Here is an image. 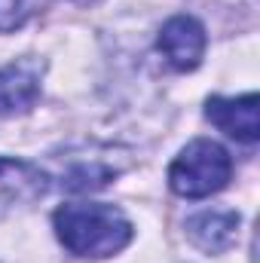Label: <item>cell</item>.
<instances>
[{
	"label": "cell",
	"mask_w": 260,
	"mask_h": 263,
	"mask_svg": "<svg viewBox=\"0 0 260 263\" xmlns=\"http://www.w3.org/2000/svg\"><path fill=\"white\" fill-rule=\"evenodd\" d=\"M52 227L77 257H114L132 242L129 217L104 202H67L52 214Z\"/></svg>",
	"instance_id": "obj_1"
},
{
	"label": "cell",
	"mask_w": 260,
	"mask_h": 263,
	"mask_svg": "<svg viewBox=\"0 0 260 263\" xmlns=\"http://www.w3.org/2000/svg\"><path fill=\"white\" fill-rule=\"evenodd\" d=\"M233 159L230 153L208 138L190 141L169 168V187L184 199H205L230 184Z\"/></svg>",
	"instance_id": "obj_2"
},
{
	"label": "cell",
	"mask_w": 260,
	"mask_h": 263,
	"mask_svg": "<svg viewBox=\"0 0 260 263\" xmlns=\"http://www.w3.org/2000/svg\"><path fill=\"white\" fill-rule=\"evenodd\" d=\"M46 190H49V175L40 165L0 156V217L15 208L34 205L37 199L46 196Z\"/></svg>",
	"instance_id": "obj_3"
},
{
	"label": "cell",
	"mask_w": 260,
	"mask_h": 263,
	"mask_svg": "<svg viewBox=\"0 0 260 263\" xmlns=\"http://www.w3.org/2000/svg\"><path fill=\"white\" fill-rule=\"evenodd\" d=\"M43 62L40 59H15L0 67V117L28 114L40 98Z\"/></svg>",
	"instance_id": "obj_4"
},
{
	"label": "cell",
	"mask_w": 260,
	"mask_h": 263,
	"mask_svg": "<svg viewBox=\"0 0 260 263\" xmlns=\"http://www.w3.org/2000/svg\"><path fill=\"white\" fill-rule=\"evenodd\" d=\"M205 28L193 15H172L159 31V52L175 70H193L205 55Z\"/></svg>",
	"instance_id": "obj_5"
},
{
	"label": "cell",
	"mask_w": 260,
	"mask_h": 263,
	"mask_svg": "<svg viewBox=\"0 0 260 263\" xmlns=\"http://www.w3.org/2000/svg\"><path fill=\"white\" fill-rule=\"evenodd\" d=\"M205 117L227 132L230 138L242 141V144H254L260 138V98L254 92L239 95V98H208L205 104Z\"/></svg>",
	"instance_id": "obj_6"
},
{
	"label": "cell",
	"mask_w": 260,
	"mask_h": 263,
	"mask_svg": "<svg viewBox=\"0 0 260 263\" xmlns=\"http://www.w3.org/2000/svg\"><path fill=\"white\" fill-rule=\"evenodd\" d=\"M236 233H239L236 211H202L187 220V239L205 254H220L233 248Z\"/></svg>",
	"instance_id": "obj_7"
},
{
	"label": "cell",
	"mask_w": 260,
	"mask_h": 263,
	"mask_svg": "<svg viewBox=\"0 0 260 263\" xmlns=\"http://www.w3.org/2000/svg\"><path fill=\"white\" fill-rule=\"evenodd\" d=\"M49 0H0V34L25 28L34 15L46 9Z\"/></svg>",
	"instance_id": "obj_8"
},
{
	"label": "cell",
	"mask_w": 260,
	"mask_h": 263,
	"mask_svg": "<svg viewBox=\"0 0 260 263\" xmlns=\"http://www.w3.org/2000/svg\"><path fill=\"white\" fill-rule=\"evenodd\" d=\"M70 3H80V6H95V3H101V0H70Z\"/></svg>",
	"instance_id": "obj_9"
}]
</instances>
